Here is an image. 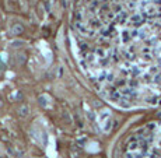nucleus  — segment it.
Returning <instances> with one entry per match:
<instances>
[{
	"mask_svg": "<svg viewBox=\"0 0 161 158\" xmlns=\"http://www.w3.org/2000/svg\"><path fill=\"white\" fill-rule=\"evenodd\" d=\"M126 158H161V122L150 125L133 137Z\"/></svg>",
	"mask_w": 161,
	"mask_h": 158,
	"instance_id": "obj_1",
	"label": "nucleus"
}]
</instances>
